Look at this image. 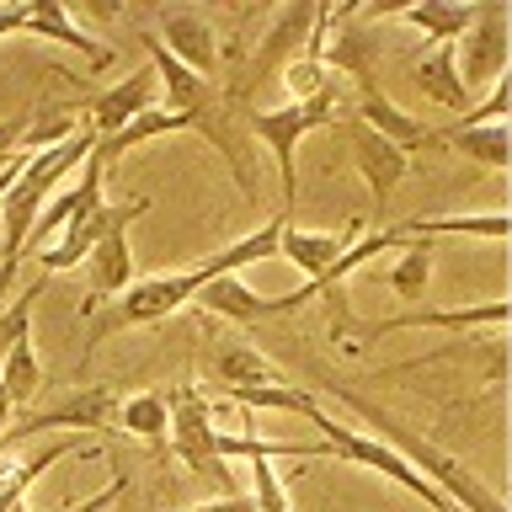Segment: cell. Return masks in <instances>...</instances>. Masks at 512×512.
I'll use <instances>...</instances> for the list:
<instances>
[{"instance_id": "1", "label": "cell", "mask_w": 512, "mask_h": 512, "mask_svg": "<svg viewBox=\"0 0 512 512\" xmlns=\"http://www.w3.org/2000/svg\"><path fill=\"white\" fill-rule=\"evenodd\" d=\"M320 395H331V400H342V406L352 411V416H363L368 427V438H379L384 448H395L400 459L411 464L422 480H432L448 502H454L459 512H507V502H502V491H491L486 480H480L475 470H464V464L448 454V448H438L432 438H422L416 427H406L400 416H390L379 406V400H368V395H358L352 384H342V379H320Z\"/></svg>"}, {"instance_id": "2", "label": "cell", "mask_w": 512, "mask_h": 512, "mask_svg": "<svg viewBox=\"0 0 512 512\" xmlns=\"http://www.w3.org/2000/svg\"><path fill=\"white\" fill-rule=\"evenodd\" d=\"M208 283V267H187V272H155V278H134L123 288L118 299H107L102 310L86 320V358H80V374H86V363L96 358V347L107 342V336L118 331H134V326H155V320L176 315L182 304H192L203 294Z\"/></svg>"}, {"instance_id": "3", "label": "cell", "mask_w": 512, "mask_h": 512, "mask_svg": "<svg viewBox=\"0 0 512 512\" xmlns=\"http://www.w3.org/2000/svg\"><path fill=\"white\" fill-rule=\"evenodd\" d=\"M342 102H336V80H326V91L310 96V102H283V107H256L246 112V134L262 139L272 155H278V176H283V214H294V198H299V139L310 128H342Z\"/></svg>"}, {"instance_id": "4", "label": "cell", "mask_w": 512, "mask_h": 512, "mask_svg": "<svg viewBox=\"0 0 512 512\" xmlns=\"http://www.w3.org/2000/svg\"><path fill=\"white\" fill-rule=\"evenodd\" d=\"M171 432H166V443H171V454L187 464L192 475H203V480H219L224 496H235V470L219 459V422H214V400H208L203 390H192V384H176L171 390Z\"/></svg>"}, {"instance_id": "5", "label": "cell", "mask_w": 512, "mask_h": 512, "mask_svg": "<svg viewBox=\"0 0 512 512\" xmlns=\"http://www.w3.org/2000/svg\"><path fill=\"white\" fill-rule=\"evenodd\" d=\"M118 406H123L118 384H75L64 400L22 416V427L0 432V454H16V443L38 438V432H118Z\"/></svg>"}, {"instance_id": "6", "label": "cell", "mask_w": 512, "mask_h": 512, "mask_svg": "<svg viewBox=\"0 0 512 512\" xmlns=\"http://www.w3.org/2000/svg\"><path fill=\"white\" fill-rule=\"evenodd\" d=\"M459 54V80L464 91L475 86H496L507 75V59H512V22H507V0H480L475 6V22L470 32L454 43Z\"/></svg>"}, {"instance_id": "7", "label": "cell", "mask_w": 512, "mask_h": 512, "mask_svg": "<svg viewBox=\"0 0 512 512\" xmlns=\"http://www.w3.org/2000/svg\"><path fill=\"white\" fill-rule=\"evenodd\" d=\"M139 214H150V198H128V203H91V208H80V214H70V224L48 240V246L38 251V272L48 278V272H70L80 267L91 256V246L102 240L118 219H139Z\"/></svg>"}, {"instance_id": "8", "label": "cell", "mask_w": 512, "mask_h": 512, "mask_svg": "<svg viewBox=\"0 0 512 512\" xmlns=\"http://www.w3.org/2000/svg\"><path fill=\"white\" fill-rule=\"evenodd\" d=\"M379 54H384V38L368 22H358V11H326V43H320V64L342 70L358 91L379 86Z\"/></svg>"}, {"instance_id": "9", "label": "cell", "mask_w": 512, "mask_h": 512, "mask_svg": "<svg viewBox=\"0 0 512 512\" xmlns=\"http://www.w3.org/2000/svg\"><path fill=\"white\" fill-rule=\"evenodd\" d=\"M155 38L160 48L176 59V64H187L192 75H214L219 70V38H214V22H208L203 11H192V6H160L155 11Z\"/></svg>"}, {"instance_id": "10", "label": "cell", "mask_w": 512, "mask_h": 512, "mask_svg": "<svg viewBox=\"0 0 512 512\" xmlns=\"http://www.w3.org/2000/svg\"><path fill=\"white\" fill-rule=\"evenodd\" d=\"M150 107H160V80H155L150 64H139V70H128L118 86H107V91L91 96L86 123H91L96 139H112V134H123L139 112H150Z\"/></svg>"}, {"instance_id": "11", "label": "cell", "mask_w": 512, "mask_h": 512, "mask_svg": "<svg viewBox=\"0 0 512 512\" xmlns=\"http://www.w3.org/2000/svg\"><path fill=\"white\" fill-rule=\"evenodd\" d=\"M128 224L134 219H118L112 230L91 246L86 256V283H91V299H80V320H91L107 299H118L128 283H134V246H128Z\"/></svg>"}, {"instance_id": "12", "label": "cell", "mask_w": 512, "mask_h": 512, "mask_svg": "<svg viewBox=\"0 0 512 512\" xmlns=\"http://www.w3.org/2000/svg\"><path fill=\"white\" fill-rule=\"evenodd\" d=\"M342 134H347V150H352V166H358V176L368 182V192H374V203H384L390 192L406 182L411 171V155L400 150V144L379 139L374 128H363L358 118H342Z\"/></svg>"}, {"instance_id": "13", "label": "cell", "mask_w": 512, "mask_h": 512, "mask_svg": "<svg viewBox=\"0 0 512 512\" xmlns=\"http://www.w3.org/2000/svg\"><path fill=\"white\" fill-rule=\"evenodd\" d=\"M507 299H491V304H464V310H411V315H395V320H368V326H352L358 342H374V336H390V331H422V326H438V331H475V326H491L502 331L507 326ZM352 342V347H358Z\"/></svg>"}, {"instance_id": "14", "label": "cell", "mask_w": 512, "mask_h": 512, "mask_svg": "<svg viewBox=\"0 0 512 512\" xmlns=\"http://www.w3.org/2000/svg\"><path fill=\"white\" fill-rule=\"evenodd\" d=\"M358 22H406L416 32H427V43H459L475 22V0H422V6H368L358 11Z\"/></svg>"}, {"instance_id": "15", "label": "cell", "mask_w": 512, "mask_h": 512, "mask_svg": "<svg viewBox=\"0 0 512 512\" xmlns=\"http://www.w3.org/2000/svg\"><path fill=\"white\" fill-rule=\"evenodd\" d=\"M208 379H219L230 395L240 390H288V374L256 342H219L208 352Z\"/></svg>"}, {"instance_id": "16", "label": "cell", "mask_w": 512, "mask_h": 512, "mask_svg": "<svg viewBox=\"0 0 512 512\" xmlns=\"http://www.w3.org/2000/svg\"><path fill=\"white\" fill-rule=\"evenodd\" d=\"M363 128H374L379 139H390V144H400V150H427V144H438V128H427V123H416L406 107H395L390 96H384L379 86H368V91H358V112H352Z\"/></svg>"}, {"instance_id": "17", "label": "cell", "mask_w": 512, "mask_h": 512, "mask_svg": "<svg viewBox=\"0 0 512 512\" xmlns=\"http://www.w3.org/2000/svg\"><path fill=\"white\" fill-rule=\"evenodd\" d=\"M198 304L208 315H224L235 326H256V320H272V294H256V288L240 278V272H219V278L203 283Z\"/></svg>"}, {"instance_id": "18", "label": "cell", "mask_w": 512, "mask_h": 512, "mask_svg": "<svg viewBox=\"0 0 512 512\" xmlns=\"http://www.w3.org/2000/svg\"><path fill=\"white\" fill-rule=\"evenodd\" d=\"M27 32L43 43H64L75 48V54H86L91 64H107V48L91 38L86 27L70 22V11H64V0H27Z\"/></svg>"}, {"instance_id": "19", "label": "cell", "mask_w": 512, "mask_h": 512, "mask_svg": "<svg viewBox=\"0 0 512 512\" xmlns=\"http://www.w3.org/2000/svg\"><path fill=\"white\" fill-rule=\"evenodd\" d=\"M416 80V91L432 96L438 107L448 112H470V91H464V80H459V54H454V43H438L432 54L411 70Z\"/></svg>"}, {"instance_id": "20", "label": "cell", "mask_w": 512, "mask_h": 512, "mask_svg": "<svg viewBox=\"0 0 512 512\" xmlns=\"http://www.w3.org/2000/svg\"><path fill=\"white\" fill-rule=\"evenodd\" d=\"M352 246L347 235H331V230H299V224H288L283 240H278V256H288L299 272H304V283H315V278H326L331 262Z\"/></svg>"}, {"instance_id": "21", "label": "cell", "mask_w": 512, "mask_h": 512, "mask_svg": "<svg viewBox=\"0 0 512 512\" xmlns=\"http://www.w3.org/2000/svg\"><path fill=\"white\" fill-rule=\"evenodd\" d=\"M438 144H448V150H459V155H470L475 166H486V171H507V160H512V128H507V123L443 128Z\"/></svg>"}, {"instance_id": "22", "label": "cell", "mask_w": 512, "mask_h": 512, "mask_svg": "<svg viewBox=\"0 0 512 512\" xmlns=\"http://www.w3.org/2000/svg\"><path fill=\"white\" fill-rule=\"evenodd\" d=\"M118 432L128 438H144L150 448H166V432H171V406L160 390H139V395H123L118 406Z\"/></svg>"}, {"instance_id": "23", "label": "cell", "mask_w": 512, "mask_h": 512, "mask_svg": "<svg viewBox=\"0 0 512 512\" xmlns=\"http://www.w3.org/2000/svg\"><path fill=\"white\" fill-rule=\"evenodd\" d=\"M288 214H272L262 230H251L246 240H235V246H224L219 256H208V278H219V272H240V267H251V262H267V256H278V240H283V230H288Z\"/></svg>"}, {"instance_id": "24", "label": "cell", "mask_w": 512, "mask_h": 512, "mask_svg": "<svg viewBox=\"0 0 512 512\" xmlns=\"http://www.w3.org/2000/svg\"><path fill=\"white\" fill-rule=\"evenodd\" d=\"M432 240H411L406 251H400V262L384 272V288H390L395 299H406V304H422L427 299V288H432Z\"/></svg>"}, {"instance_id": "25", "label": "cell", "mask_w": 512, "mask_h": 512, "mask_svg": "<svg viewBox=\"0 0 512 512\" xmlns=\"http://www.w3.org/2000/svg\"><path fill=\"white\" fill-rule=\"evenodd\" d=\"M400 230L411 240H432V235H486V240H507L512 219L507 214H459V219H400Z\"/></svg>"}, {"instance_id": "26", "label": "cell", "mask_w": 512, "mask_h": 512, "mask_svg": "<svg viewBox=\"0 0 512 512\" xmlns=\"http://www.w3.org/2000/svg\"><path fill=\"white\" fill-rule=\"evenodd\" d=\"M0 384H6L11 406L38 400V390H43V363H38V352H32V342H16V347L6 352V363H0Z\"/></svg>"}, {"instance_id": "27", "label": "cell", "mask_w": 512, "mask_h": 512, "mask_svg": "<svg viewBox=\"0 0 512 512\" xmlns=\"http://www.w3.org/2000/svg\"><path fill=\"white\" fill-rule=\"evenodd\" d=\"M43 283H48V278L38 272V278H32L22 294H16L6 310H0V363H6V352H11L16 342H32V304L43 299Z\"/></svg>"}, {"instance_id": "28", "label": "cell", "mask_w": 512, "mask_h": 512, "mask_svg": "<svg viewBox=\"0 0 512 512\" xmlns=\"http://www.w3.org/2000/svg\"><path fill=\"white\" fill-rule=\"evenodd\" d=\"M246 464H251V502H256V512H294L288 507V486H283L278 464L272 459H246Z\"/></svg>"}, {"instance_id": "29", "label": "cell", "mask_w": 512, "mask_h": 512, "mask_svg": "<svg viewBox=\"0 0 512 512\" xmlns=\"http://www.w3.org/2000/svg\"><path fill=\"white\" fill-rule=\"evenodd\" d=\"M507 107H512V80L502 75V80L491 86V96H486V102H480V107H470V112H464V118H459L454 128H486V123H507Z\"/></svg>"}, {"instance_id": "30", "label": "cell", "mask_w": 512, "mask_h": 512, "mask_svg": "<svg viewBox=\"0 0 512 512\" xmlns=\"http://www.w3.org/2000/svg\"><path fill=\"white\" fill-rule=\"evenodd\" d=\"M27 128H32V118H6V123H0V166H6V160L22 150V134H27Z\"/></svg>"}, {"instance_id": "31", "label": "cell", "mask_w": 512, "mask_h": 512, "mask_svg": "<svg viewBox=\"0 0 512 512\" xmlns=\"http://www.w3.org/2000/svg\"><path fill=\"white\" fill-rule=\"evenodd\" d=\"M187 512H256V502H251V491H235V496H219V502H198Z\"/></svg>"}, {"instance_id": "32", "label": "cell", "mask_w": 512, "mask_h": 512, "mask_svg": "<svg viewBox=\"0 0 512 512\" xmlns=\"http://www.w3.org/2000/svg\"><path fill=\"white\" fill-rule=\"evenodd\" d=\"M11 32H27V6H0V38Z\"/></svg>"}, {"instance_id": "33", "label": "cell", "mask_w": 512, "mask_h": 512, "mask_svg": "<svg viewBox=\"0 0 512 512\" xmlns=\"http://www.w3.org/2000/svg\"><path fill=\"white\" fill-rule=\"evenodd\" d=\"M11 422V395H6V384H0V427Z\"/></svg>"}]
</instances>
